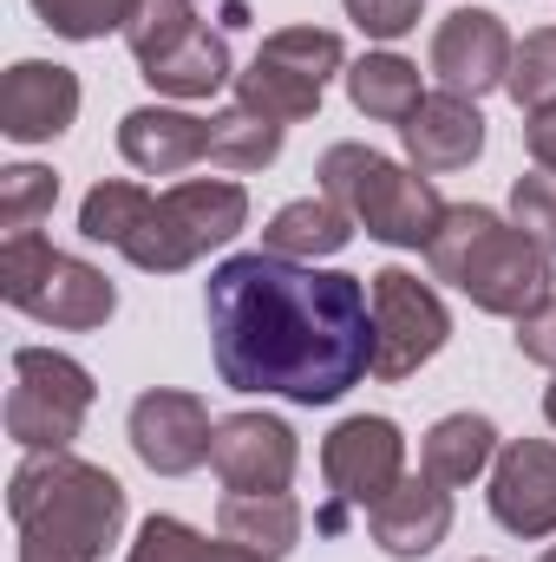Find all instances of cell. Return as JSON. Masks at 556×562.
<instances>
[{"mask_svg": "<svg viewBox=\"0 0 556 562\" xmlns=\"http://www.w3.org/2000/svg\"><path fill=\"white\" fill-rule=\"evenodd\" d=\"M281 132H288V125L263 119V112H249V105H230V112L210 119V164L249 177V170H263V164H276L281 157Z\"/></svg>", "mask_w": 556, "mask_h": 562, "instance_id": "obj_24", "label": "cell"}, {"mask_svg": "<svg viewBox=\"0 0 556 562\" xmlns=\"http://www.w3.org/2000/svg\"><path fill=\"white\" fill-rule=\"evenodd\" d=\"M210 445H216V419H210V406L197 393H170V386L138 393V406H132V451L157 477L197 471L210 458Z\"/></svg>", "mask_w": 556, "mask_h": 562, "instance_id": "obj_12", "label": "cell"}, {"mask_svg": "<svg viewBox=\"0 0 556 562\" xmlns=\"http://www.w3.org/2000/svg\"><path fill=\"white\" fill-rule=\"evenodd\" d=\"M203 314L216 373L236 393L334 406L374 373V294L360 276L249 249L210 269Z\"/></svg>", "mask_w": 556, "mask_h": 562, "instance_id": "obj_1", "label": "cell"}, {"mask_svg": "<svg viewBox=\"0 0 556 562\" xmlns=\"http://www.w3.org/2000/svg\"><path fill=\"white\" fill-rule=\"evenodd\" d=\"M367 530H374V543L393 562L432 557V550L445 543V530H452V491L432 484V477H407L400 491H387V497L367 510Z\"/></svg>", "mask_w": 556, "mask_h": 562, "instance_id": "obj_15", "label": "cell"}, {"mask_svg": "<svg viewBox=\"0 0 556 562\" xmlns=\"http://www.w3.org/2000/svg\"><path fill=\"white\" fill-rule=\"evenodd\" d=\"M407 157L419 170H465L478 150H485V112L478 99H458V92H432L419 99V112L400 125Z\"/></svg>", "mask_w": 556, "mask_h": 562, "instance_id": "obj_17", "label": "cell"}, {"mask_svg": "<svg viewBox=\"0 0 556 562\" xmlns=\"http://www.w3.org/2000/svg\"><path fill=\"white\" fill-rule=\"evenodd\" d=\"M144 86L151 92H164V99H210V92H223L230 86V33L223 26H190V33H177L164 53H151L138 59Z\"/></svg>", "mask_w": 556, "mask_h": 562, "instance_id": "obj_18", "label": "cell"}, {"mask_svg": "<svg viewBox=\"0 0 556 562\" xmlns=\"http://www.w3.org/2000/svg\"><path fill=\"white\" fill-rule=\"evenodd\" d=\"M511 53L518 40L504 33V20L491 7H458L438 20L432 33V72H438V92H458V99H485L511 79Z\"/></svg>", "mask_w": 556, "mask_h": 562, "instance_id": "obj_10", "label": "cell"}, {"mask_svg": "<svg viewBox=\"0 0 556 562\" xmlns=\"http://www.w3.org/2000/svg\"><path fill=\"white\" fill-rule=\"evenodd\" d=\"M99 386L73 353L53 347H20L13 353V386H7V438L20 451H66L92 413Z\"/></svg>", "mask_w": 556, "mask_h": 562, "instance_id": "obj_7", "label": "cell"}, {"mask_svg": "<svg viewBox=\"0 0 556 562\" xmlns=\"http://www.w3.org/2000/svg\"><path fill=\"white\" fill-rule=\"evenodd\" d=\"M354 243V216L334 203V196H301V203H281L263 229V249L288 256V262H327Z\"/></svg>", "mask_w": 556, "mask_h": 562, "instance_id": "obj_19", "label": "cell"}, {"mask_svg": "<svg viewBox=\"0 0 556 562\" xmlns=\"http://www.w3.org/2000/svg\"><path fill=\"white\" fill-rule=\"evenodd\" d=\"M518 353L556 373V294H551V301H537V307L518 321Z\"/></svg>", "mask_w": 556, "mask_h": 562, "instance_id": "obj_34", "label": "cell"}, {"mask_svg": "<svg viewBox=\"0 0 556 562\" xmlns=\"http://www.w3.org/2000/svg\"><path fill=\"white\" fill-rule=\"evenodd\" d=\"M0 294L46 321V327H66V334H86V327H105L112 307H119V288L105 281V269L53 249L40 229H20L0 243Z\"/></svg>", "mask_w": 556, "mask_h": 562, "instance_id": "obj_6", "label": "cell"}, {"mask_svg": "<svg viewBox=\"0 0 556 562\" xmlns=\"http://www.w3.org/2000/svg\"><path fill=\"white\" fill-rule=\"evenodd\" d=\"M341 7H347V20H354L367 40H400V33L419 26V7H425V0H341Z\"/></svg>", "mask_w": 556, "mask_h": 562, "instance_id": "obj_33", "label": "cell"}, {"mask_svg": "<svg viewBox=\"0 0 556 562\" xmlns=\"http://www.w3.org/2000/svg\"><path fill=\"white\" fill-rule=\"evenodd\" d=\"M491 517L511 537H556V445L551 438H511L491 458Z\"/></svg>", "mask_w": 556, "mask_h": 562, "instance_id": "obj_11", "label": "cell"}, {"mask_svg": "<svg viewBox=\"0 0 556 562\" xmlns=\"http://www.w3.org/2000/svg\"><path fill=\"white\" fill-rule=\"evenodd\" d=\"M524 144H531V164L537 170H556V105L524 112Z\"/></svg>", "mask_w": 556, "mask_h": 562, "instance_id": "obj_35", "label": "cell"}, {"mask_svg": "<svg viewBox=\"0 0 556 562\" xmlns=\"http://www.w3.org/2000/svg\"><path fill=\"white\" fill-rule=\"evenodd\" d=\"M125 562H269L256 557V550H243V543H210V537H197L190 524H177V517H144L138 524V543H132V557Z\"/></svg>", "mask_w": 556, "mask_h": 562, "instance_id": "obj_26", "label": "cell"}, {"mask_svg": "<svg viewBox=\"0 0 556 562\" xmlns=\"http://www.w3.org/2000/svg\"><path fill=\"white\" fill-rule=\"evenodd\" d=\"M210 464H216L223 491H288L294 464H301V445H294L288 419H276V413H230V419H216Z\"/></svg>", "mask_w": 556, "mask_h": 562, "instance_id": "obj_13", "label": "cell"}, {"mask_svg": "<svg viewBox=\"0 0 556 562\" xmlns=\"http://www.w3.org/2000/svg\"><path fill=\"white\" fill-rule=\"evenodd\" d=\"M321 477L334 491V510L321 517V530H341L347 510H374L387 491L407 484V438H400V425L380 419V413L341 419L321 438Z\"/></svg>", "mask_w": 556, "mask_h": 562, "instance_id": "obj_8", "label": "cell"}, {"mask_svg": "<svg viewBox=\"0 0 556 562\" xmlns=\"http://www.w3.org/2000/svg\"><path fill=\"white\" fill-rule=\"evenodd\" d=\"M544 419L556 425V386H551V393H544Z\"/></svg>", "mask_w": 556, "mask_h": 562, "instance_id": "obj_36", "label": "cell"}, {"mask_svg": "<svg viewBox=\"0 0 556 562\" xmlns=\"http://www.w3.org/2000/svg\"><path fill=\"white\" fill-rule=\"evenodd\" d=\"M138 0H33V13L59 33V40H105V33H125Z\"/></svg>", "mask_w": 556, "mask_h": 562, "instance_id": "obj_30", "label": "cell"}, {"mask_svg": "<svg viewBox=\"0 0 556 562\" xmlns=\"http://www.w3.org/2000/svg\"><path fill=\"white\" fill-rule=\"evenodd\" d=\"M511 223L556 256V170H531L511 183Z\"/></svg>", "mask_w": 556, "mask_h": 562, "instance_id": "obj_32", "label": "cell"}, {"mask_svg": "<svg viewBox=\"0 0 556 562\" xmlns=\"http://www.w3.org/2000/svg\"><path fill=\"white\" fill-rule=\"evenodd\" d=\"M151 203H157V196H151L144 183H125V177L92 183L86 203H79V236H86V243H105V249H125V243L144 229Z\"/></svg>", "mask_w": 556, "mask_h": 562, "instance_id": "obj_25", "label": "cell"}, {"mask_svg": "<svg viewBox=\"0 0 556 562\" xmlns=\"http://www.w3.org/2000/svg\"><path fill=\"white\" fill-rule=\"evenodd\" d=\"M491 458H498V425L485 419V413H452V419H438L425 431V445H419V477L458 491V484L485 477Z\"/></svg>", "mask_w": 556, "mask_h": 562, "instance_id": "obj_20", "label": "cell"}, {"mask_svg": "<svg viewBox=\"0 0 556 562\" xmlns=\"http://www.w3.org/2000/svg\"><path fill=\"white\" fill-rule=\"evenodd\" d=\"M347 99H354V112H367L380 125H407L419 112V99H425L419 66L400 59V53H367V59L347 66Z\"/></svg>", "mask_w": 556, "mask_h": 562, "instance_id": "obj_22", "label": "cell"}, {"mask_svg": "<svg viewBox=\"0 0 556 562\" xmlns=\"http://www.w3.org/2000/svg\"><path fill=\"white\" fill-rule=\"evenodd\" d=\"M119 150L144 177H177L210 157V119H190L177 105H138L119 119Z\"/></svg>", "mask_w": 556, "mask_h": 562, "instance_id": "obj_16", "label": "cell"}, {"mask_svg": "<svg viewBox=\"0 0 556 562\" xmlns=\"http://www.w3.org/2000/svg\"><path fill=\"white\" fill-rule=\"evenodd\" d=\"M537 562H556V543H551V550H544V557H537Z\"/></svg>", "mask_w": 556, "mask_h": 562, "instance_id": "obj_38", "label": "cell"}, {"mask_svg": "<svg viewBox=\"0 0 556 562\" xmlns=\"http://www.w3.org/2000/svg\"><path fill=\"white\" fill-rule=\"evenodd\" d=\"M216 537L281 562L294 550V537H301V504L288 491H230L223 510H216Z\"/></svg>", "mask_w": 556, "mask_h": 562, "instance_id": "obj_21", "label": "cell"}, {"mask_svg": "<svg viewBox=\"0 0 556 562\" xmlns=\"http://www.w3.org/2000/svg\"><path fill=\"white\" fill-rule=\"evenodd\" d=\"M236 105H249V112H263V119H276V125H301V119L321 112V86L301 79V72H288L269 53H256V59L236 72Z\"/></svg>", "mask_w": 556, "mask_h": 562, "instance_id": "obj_23", "label": "cell"}, {"mask_svg": "<svg viewBox=\"0 0 556 562\" xmlns=\"http://www.w3.org/2000/svg\"><path fill=\"white\" fill-rule=\"evenodd\" d=\"M59 203V177L40 170V164H7L0 170V229L20 236V229H40V216H53Z\"/></svg>", "mask_w": 556, "mask_h": 562, "instance_id": "obj_28", "label": "cell"}, {"mask_svg": "<svg viewBox=\"0 0 556 562\" xmlns=\"http://www.w3.org/2000/svg\"><path fill=\"white\" fill-rule=\"evenodd\" d=\"M197 20H203L197 0H138L132 20H125V46H132V59H151V53H164L177 33H190Z\"/></svg>", "mask_w": 556, "mask_h": 562, "instance_id": "obj_31", "label": "cell"}, {"mask_svg": "<svg viewBox=\"0 0 556 562\" xmlns=\"http://www.w3.org/2000/svg\"><path fill=\"white\" fill-rule=\"evenodd\" d=\"M263 53L281 59L288 72L314 79V86H327L334 72H347V46H341V33H327V26H276V33L263 40Z\"/></svg>", "mask_w": 556, "mask_h": 562, "instance_id": "obj_27", "label": "cell"}, {"mask_svg": "<svg viewBox=\"0 0 556 562\" xmlns=\"http://www.w3.org/2000/svg\"><path fill=\"white\" fill-rule=\"evenodd\" d=\"M20 562H59V557H40V550H20Z\"/></svg>", "mask_w": 556, "mask_h": 562, "instance_id": "obj_37", "label": "cell"}, {"mask_svg": "<svg viewBox=\"0 0 556 562\" xmlns=\"http://www.w3.org/2000/svg\"><path fill=\"white\" fill-rule=\"evenodd\" d=\"M504 92L518 99V112H544V105H556V26H537V33L518 40Z\"/></svg>", "mask_w": 556, "mask_h": 562, "instance_id": "obj_29", "label": "cell"}, {"mask_svg": "<svg viewBox=\"0 0 556 562\" xmlns=\"http://www.w3.org/2000/svg\"><path fill=\"white\" fill-rule=\"evenodd\" d=\"M7 517L20 530V550L99 562L125 530V484L73 451H26L7 477Z\"/></svg>", "mask_w": 556, "mask_h": 562, "instance_id": "obj_2", "label": "cell"}, {"mask_svg": "<svg viewBox=\"0 0 556 562\" xmlns=\"http://www.w3.org/2000/svg\"><path fill=\"white\" fill-rule=\"evenodd\" d=\"M243 223H249V190L243 183H230V177H184V183H170L151 203L144 229L119 256L132 269H144V276H177V269L203 262L210 249L236 243Z\"/></svg>", "mask_w": 556, "mask_h": 562, "instance_id": "obj_5", "label": "cell"}, {"mask_svg": "<svg viewBox=\"0 0 556 562\" xmlns=\"http://www.w3.org/2000/svg\"><path fill=\"white\" fill-rule=\"evenodd\" d=\"M321 196H334L387 249H425L438 216H445L432 177L380 157L374 144H327L321 150Z\"/></svg>", "mask_w": 556, "mask_h": 562, "instance_id": "obj_4", "label": "cell"}, {"mask_svg": "<svg viewBox=\"0 0 556 562\" xmlns=\"http://www.w3.org/2000/svg\"><path fill=\"white\" fill-rule=\"evenodd\" d=\"M425 262L471 307L504 314V321H524L537 301H551V249H537L518 223H504L485 203H445L425 243Z\"/></svg>", "mask_w": 556, "mask_h": 562, "instance_id": "obj_3", "label": "cell"}, {"mask_svg": "<svg viewBox=\"0 0 556 562\" xmlns=\"http://www.w3.org/2000/svg\"><path fill=\"white\" fill-rule=\"evenodd\" d=\"M367 294H374V380H413L452 340L445 301L407 269H380L367 281Z\"/></svg>", "mask_w": 556, "mask_h": 562, "instance_id": "obj_9", "label": "cell"}, {"mask_svg": "<svg viewBox=\"0 0 556 562\" xmlns=\"http://www.w3.org/2000/svg\"><path fill=\"white\" fill-rule=\"evenodd\" d=\"M79 119V72L59 59H20L0 79V132L13 144H46Z\"/></svg>", "mask_w": 556, "mask_h": 562, "instance_id": "obj_14", "label": "cell"}]
</instances>
